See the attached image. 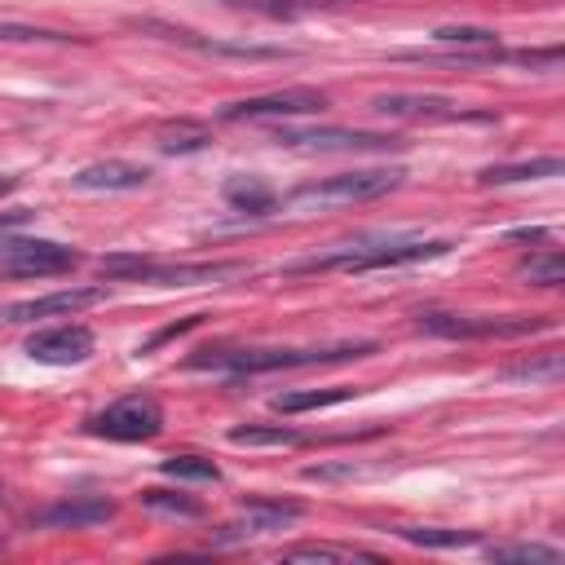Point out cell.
I'll return each mask as SVG.
<instances>
[{
	"label": "cell",
	"instance_id": "7a4b0ae2",
	"mask_svg": "<svg viewBox=\"0 0 565 565\" xmlns=\"http://www.w3.org/2000/svg\"><path fill=\"white\" fill-rule=\"evenodd\" d=\"M450 252L446 238H433V243H380V247H340V252H327V256H313V260H296L291 274H313V269H353V274H366V269H393V265H415V260H433Z\"/></svg>",
	"mask_w": 565,
	"mask_h": 565
},
{
	"label": "cell",
	"instance_id": "8fae6325",
	"mask_svg": "<svg viewBox=\"0 0 565 565\" xmlns=\"http://www.w3.org/2000/svg\"><path fill=\"white\" fill-rule=\"evenodd\" d=\"M26 353L35 362H49V366H75L93 353V331L84 322H62V327H49V331H35L26 340Z\"/></svg>",
	"mask_w": 565,
	"mask_h": 565
},
{
	"label": "cell",
	"instance_id": "6da1fadb",
	"mask_svg": "<svg viewBox=\"0 0 565 565\" xmlns=\"http://www.w3.org/2000/svg\"><path fill=\"white\" fill-rule=\"evenodd\" d=\"M375 353L371 340L335 344V349H203L190 358V366H212L230 375H260V371H291V366H322V362H349Z\"/></svg>",
	"mask_w": 565,
	"mask_h": 565
},
{
	"label": "cell",
	"instance_id": "9c48e42d",
	"mask_svg": "<svg viewBox=\"0 0 565 565\" xmlns=\"http://www.w3.org/2000/svg\"><path fill=\"white\" fill-rule=\"evenodd\" d=\"M278 146H300V150H402L406 141L388 132H362V128H278Z\"/></svg>",
	"mask_w": 565,
	"mask_h": 565
},
{
	"label": "cell",
	"instance_id": "603a6c76",
	"mask_svg": "<svg viewBox=\"0 0 565 565\" xmlns=\"http://www.w3.org/2000/svg\"><path fill=\"white\" fill-rule=\"evenodd\" d=\"M521 278H530L534 287H561L565 282V256L561 252H534L516 265Z\"/></svg>",
	"mask_w": 565,
	"mask_h": 565
},
{
	"label": "cell",
	"instance_id": "83f0119b",
	"mask_svg": "<svg viewBox=\"0 0 565 565\" xmlns=\"http://www.w3.org/2000/svg\"><path fill=\"white\" fill-rule=\"evenodd\" d=\"M282 561H375V552L331 547V543H296V547L282 552Z\"/></svg>",
	"mask_w": 565,
	"mask_h": 565
},
{
	"label": "cell",
	"instance_id": "d4e9b609",
	"mask_svg": "<svg viewBox=\"0 0 565 565\" xmlns=\"http://www.w3.org/2000/svg\"><path fill=\"white\" fill-rule=\"evenodd\" d=\"M406 543H419V547H468L477 543V530H437V525H402L397 530Z\"/></svg>",
	"mask_w": 565,
	"mask_h": 565
},
{
	"label": "cell",
	"instance_id": "ffe728a7",
	"mask_svg": "<svg viewBox=\"0 0 565 565\" xmlns=\"http://www.w3.org/2000/svg\"><path fill=\"white\" fill-rule=\"evenodd\" d=\"M433 40L459 53H499V35L490 26H437Z\"/></svg>",
	"mask_w": 565,
	"mask_h": 565
},
{
	"label": "cell",
	"instance_id": "d6986e66",
	"mask_svg": "<svg viewBox=\"0 0 565 565\" xmlns=\"http://www.w3.org/2000/svg\"><path fill=\"white\" fill-rule=\"evenodd\" d=\"M212 141V128L199 124V119H177V124H163L159 128V150L163 154H194Z\"/></svg>",
	"mask_w": 565,
	"mask_h": 565
},
{
	"label": "cell",
	"instance_id": "d6a6232c",
	"mask_svg": "<svg viewBox=\"0 0 565 565\" xmlns=\"http://www.w3.org/2000/svg\"><path fill=\"white\" fill-rule=\"evenodd\" d=\"M13 185H18V181H13V177H0V194H9V190H13Z\"/></svg>",
	"mask_w": 565,
	"mask_h": 565
},
{
	"label": "cell",
	"instance_id": "2e32d148",
	"mask_svg": "<svg viewBox=\"0 0 565 565\" xmlns=\"http://www.w3.org/2000/svg\"><path fill=\"white\" fill-rule=\"evenodd\" d=\"M146 181H150V168L128 163V159H102V163H88L71 177L75 190H141Z\"/></svg>",
	"mask_w": 565,
	"mask_h": 565
},
{
	"label": "cell",
	"instance_id": "1f68e13d",
	"mask_svg": "<svg viewBox=\"0 0 565 565\" xmlns=\"http://www.w3.org/2000/svg\"><path fill=\"white\" fill-rule=\"evenodd\" d=\"M22 221H31V212H22V207L18 212H0V234L13 230V225H22Z\"/></svg>",
	"mask_w": 565,
	"mask_h": 565
},
{
	"label": "cell",
	"instance_id": "ba28073f",
	"mask_svg": "<svg viewBox=\"0 0 565 565\" xmlns=\"http://www.w3.org/2000/svg\"><path fill=\"white\" fill-rule=\"evenodd\" d=\"M327 110V93L318 88H278L265 97H243L221 110V119H291V115H318Z\"/></svg>",
	"mask_w": 565,
	"mask_h": 565
},
{
	"label": "cell",
	"instance_id": "30bf717a",
	"mask_svg": "<svg viewBox=\"0 0 565 565\" xmlns=\"http://www.w3.org/2000/svg\"><path fill=\"white\" fill-rule=\"evenodd\" d=\"M300 512H305L300 503H282V499H265V494H252V499H243V516H238V521H230V525H221L216 543H234V539L274 534V530H282V525L300 521Z\"/></svg>",
	"mask_w": 565,
	"mask_h": 565
},
{
	"label": "cell",
	"instance_id": "277c9868",
	"mask_svg": "<svg viewBox=\"0 0 565 565\" xmlns=\"http://www.w3.org/2000/svg\"><path fill=\"white\" fill-rule=\"evenodd\" d=\"M238 260H203V265H154L141 256H110L102 260V274L128 278V282H163V287H194V282H216L238 274Z\"/></svg>",
	"mask_w": 565,
	"mask_h": 565
},
{
	"label": "cell",
	"instance_id": "4316f807",
	"mask_svg": "<svg viewBox=\"0 0 565 565\" xmlns=\"http://www.w3.org/2000/svg\"><path fill=\"white\" fill-rule=\"evenodd\" d=\"M163 477H172V481H216L221 468L203 455H172V459H163Z\"/></svg>",
	"mask_w": 565,
	"mask_h": 565
},
{
	"label": "cell",
	"instance_id": "4fadbf2b",
	"mask_svg": "<svg viewBox=\"0 0 565 565\" xmlns=\"http://www.w3.org/2000/svg\"><path fill=\"white\" fill-rule=\"evenodd\" d=\"M106 291L102 287H66V291H53V296H35V300H18L4 309L9 322H35V318H57V313H79L88 305H97Z\"/></svg>",
	"mask_w": 565,
	"mask_h": 565
},
{
	"label": "cell",
	"instance_id": "e0dca14e",
	"mask_svg": "<svg viewBox=\"0 0 565 565\" xmlns=\"http://www.w3.org/2000/svg\"><path fill=\"white\" fill-rule=\"evenodd\" d=\"M561 172H565V163L556 154H547V159H530V163H490L477 172V181L481 185H512V181H543V177H561Z\"/></svg>",
	"mask_w": 565,
	"mask_h": 565
},
{
	"label": "cell",
	"instance_id": "ac0fdd59",
	"mask_svg": "<svg viewBox=\"0 0 565 565\" xmlns=\"http://www.w3.org/2000/svg\"><path fill=\"white\" fill-rule=\"evenodd\" d=\"M221 194H225L230 207H238V212H247V216H265V212H274V203H278V194H274L260 177H230V181L221 185Z\"/></svg>",
	"mask_w": 565,
	"mask_h": 565
},
{
	"label": "cell",
	"instance_id": "9a60e30c",
	"mask_svg": "<svg viewBox=\"0 0 565 565\" xmlns=\"http://www.w3.org/2000/svg\"><path fill=\"white\" fill-rule=\"evenodd\" d=\"M371 110L384 119H459L463 115L450 97H433V93H384L371 102Z\"/></svg>",
	"mask_w": 565,
	"mask_h": 565
},
{
	"label": "cell",
	"instance_id": "8992f818",
	"mask_svg": "<svg viewBox=\"0 0 565 565\" xmlns=\"http://www.w3.org/2000/svg\"><path fill=\"white\" fill-rule=\"evenodd\" d=\"M75 265L79 252L53 238H0V269L13 278H53V274H71Z\"/></svg>",
	"mask_w": 565,
	"mask_h": 565
},
{
	"label": "cell",
	"instance_id": "4dcf8cb0",
	"mask_svg": "<svg viewBox=\"0 0 565 565\" xmlns=\"http://www.w3.org/2000/svg\"><path fill=\"white\" fill-rule=\"evenodd\" d=\"M512 62H525V66H556V62H561V49H521V53H512Z\"/></svg>",
	"mask_w": 565,
	"mask_h": 565
},
{
	"label": "cell",
	"instance_id": "3957f363",
	"mask_svg": "<svg viewBox=\"0 0 565 565\" xmlns=\"http://www.w3.org/2000/svg\"><path fill=\"white\" fill-rule=\"evenodd\" d=\"M397 181H402V172H397V168H358V172H340V177H327V181L300 185V190H291L282 203H287V207H335V203H366V199L388 194Z\"/></svg>",
	"mask_w": 565,
	"mask_h": 565
},
{
	"label": "cell",
	"instance_id": "5b68a950",
	"mask_svg": "<svg viewBox=\"0 0 565 565\" xmlns=\"http://www.w3.org/2000/svg\"><path fill=\"white\" fill-rule=\"evenodd\" d=\"M159 428H163V406L150 393H128L88 419V433L110 441H150Z\"/></svg>",
	"mask_w": 565,
	"mask_h": 565
},
{
	"label": "cell",
	"instance_id": "cb8c5ba5",
	"mask_svg": "<svg viewBox=\"0 0 565 565\" xmlns=\"http://www.w3.org/2000/svg\"><path fill=\"white\" fill-rule=\"evenodd\" d=\"M234 446H300L305 437L296 428H282V424H243L230 433Z\"/></svg>",
	"mask_w": 565,
	"mask_h": 565
},
{
	"label": "cell",
	"instance_id": "f546056e",
	"mask_svg": "<svg viewBox=\"0 0 565 565\" xmlns=\"http://www.w3.org/2000/svg\"><path fill=\"white\" fill-rule=\"evenodd\" d=\"M0 40H9V44H66V40H79V35L49 31V26H26V22H0Z\"/></svg>",
	"mask_w": 565,
	"mask_h": 565
},
{
	"label": "cell",
	"instance_id": "5bb4252c",
	"mask_svg": "<svg viewBox=\"0 0 565 565\" xmlns=\"http://www.w3.org/2000/svg\"><path fill=\"white\" fill-rule=\"evenodd\" d=\"M115 516V503L102 499V494H79V499H62L44 512H35V525L44 530H88V525H102Z\"/></svg>",
	"mask_w": 565,
	"mask_h": 565
},
{
	"label": "cell",
	"instance_id": "52a82bcc",
	"mask_svg": "<svg viewBox=\"0 0 565 565\" xmlns=\"http://www.w3.org/2000/svg\"><path fill=\"white\" fill-rule=\"evenodd\" d=\"M547 318H481V313H419V331L441 340H486V335H525L543 331Z\"/></svg>",
	"mask_w": 565,
	"mask_h": 565
},
{
	"label": "cell",
	"instance_id": "f1b7e54d",
	"mask_svg": "<svg viewBox=\"0 0 565 565\" xmlns=\"http://www.w3.org/2000/svg\"><path fill=\"white\" fill-rule=\"evenodd\" d=\"M490 561H530V565H552V561H561V552L556 547H547V543H508V547H490L486 552Z\"/></svg>",
	"mask_w": 565,
	"mask_h": 565
},
{
	"label": "cell",
	"instance_id": "44dd1931",
	"mask_svg": "<svg viewBox=\"0 0 565 565\" xmlns=\"http://www.w3.org/2000/svg\"><path fill=\"white\" fill-rule=\"evenodd\" d=\"M358 388H349V384H331V388H305V393H282V397H274V406L282 411V415H296V411H318V406H335V402H349Z\"/></svg>",
	"mask_w": 565,
	"mask_h": 565
},
{
	"label": "cell",
	"instance_id": "7402d4cb",
	"mask_svg": "<svg viewBox=\"0 0 565 565\" xmlns=\"http://www.w3.org/2000/svg\"><path fill=\"white\" fill-rule=\"evenodd\" d=\"M503 375H508V380H525V384H556V380L565 375V358H561L556 349H547V353H539V358L512 362Z\"/></svg>",
	"mask_w": 565,
	"mask_h": 565
},
{
	"label": "cell",
	"instance_id": "484cf974",
	"mask_svg": "<svg viewBox=\"0 0 565 565\" xmlns=\"http://www.w3.org/2000/svg\"><path fill=\"white\" fill-rule=\"evenodd\" d=\"M141 503L150 512H163V516H185V521H199L203 516V503L190 499V494H172V490H141Z\"/></svg>",
	"mask_w": 565,
	"mask_h": 565
},
{
	"label": "cell",
	"instance_id": "7c38bea8",
	"mask_svg": "<svg viewBox=\"0 0 565 565\" xmlns=\"http://www.w3.org/2000/svg\"><path fill=\"white\" fill-rule=\"evenodd\" d=\"M137 31H150V35H163L172 44H185V49H199V53H221V57H287V49H265V44H230V40H207L190 26H172V22H159V18H137L132 22Z\"/></svg>",
	"mask_w": 565,
	"mask_h": 565
}]
</instances>
